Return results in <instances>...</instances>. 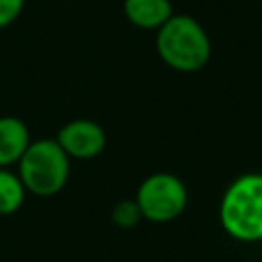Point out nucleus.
<instances>
[{
	"mask_svg": "<svg viewBox=\"0 0 262 262\" xmlns=\"http://www.w3.org/2000/svg\"><path fill=\"white\" fill-rule=\"evenodd\" d=\"M156 51L168 68L192 74L209 63L211 39L194 16L172 14L156 31Z\"/></svg>",
	"mask_w": 262,
	"mask_h": 262,
	"instance_id": "nucleus-1",
	"label": "nucleus"
},
{
	"mask_svg": "<svg viewBox=\"0 0 262 262\" xmlns=\"http://www.w3.org/2000/svg\"><path fill=\"white\" fill-rule=\"evenodd\" d=\"M219 221L227 235L237 242H262V174L237 176L223 192Z\"/></svg>",
	"mask_w": 262,
	"mask_h": 262,
	"instance_id": "nucleus-2",
	"label": "nucleus"
},
{
	"mask_svg": "<svg viewBox=\"0 0 262 262\" xmlns=\"http://www.w3.org/2000/svg\"><path fill=\"white\" fill-rule=\"evenodd\" d=\"M70 158L55 139L31 141L27 151L16 162V174L27 192L35 196L57 194L70 178Z\"/></svg>",
	"mask_w": 262,
	"mask_h": 262,
	"instance_id": "nucleus-3",
	"label": "nucleus"
},
{
	"mask_svg": "<svg viewBox=\"0 0 262 262\" xmlns=\"http://www.w3.org/2000/svg\"><path fill=\"white\" fill-rule=\"evenodd\" d=\"M135 203L143 219L151 223H168L184 213L188 205V190L176 174L154 172L139 184Z\"/></svg>",
	"mask_w": 262,
	"mask_h": 262,
	"instance_id": "nucleus-4",
	"label": "nucleus"
},
{
	"mask_svg": "<svg viewBox=\"0 0 262 262\" xmlns=\"http://www.w3.org/2000/svg\"><path fill=\"white\" fill-rule=\"evenodd\" d=\"M55 141L68 154L70 160H92L106 147V131L90 119H74L66 123Z\"/></svg>",
	"mask_w": 262,
	"mask_h": 262,
	"instance_id": "nucleus-5",
	"label": "nucleus"
},
{
	"mask_svg": "<svg viewBox=\"0 0 262 262\" xmlns=\"http://www.w3.org/2000/svg\"><path fill=\"white\" fill-rule=\"evenodd\" d=\"M31 143L29 127L14 115L0 117V168H10L20 160Z\"/></svg>",
	"mask_w": 262,
	"mask_h": 262,
	"instance_id": "nucleus-6",
	"label": "nucleus"
},
{
	"mask_svg": "<svg viewBox=\"0 0 262 262\" xmlns=\"http://www.w3.org/2000/svg\"><path fill=\"white\" fill-rule=\"evenodd\" d=\"M125 18L137 29L158 31L172 14L170 0H123Z\"/></svg>",
	"mask_w": 262,
	"mask_h": 262,
	"instance_id": "nucleus-7",
	"label": "nucleus"
},
{
	"mask_svg": "<svg viewBox=\"0 0 262 262\" xmlns=\"http://www.w3.org/2000/svg\"><path fill=\"white\" fill-rule=\"evenodd\" d=\"M27 196V188L16 172L10 168H0V215L16 213Z\"/></svg>",
	"mask_w": 262,
	"mask_h": 262,
	"instance_id": "nucleus-8",
	"label": "nucleus"
},
{
	"mask_svg": "<svg viewBox=\"0 0 262 262\" xmlns=\"http://www.w3.org/2000/svg\"><path fill=\"white\" fill-rule=\"evenodd\" d=\"M111 219L117 227L121 229H131L135 227L143 217H141V211L135 203V199H125V201H119L113 211H111Z\"/></svg>",
	"mask_w": 262,
	"mask_h": 262,
	"instance_id": "nucleus-9",
	"label": "nucleus"
},
{
	"mask_svg": "<svg viewBox=\"0 0 262 262\" xmlns=\"http://www.w3.org/2000/svg\"><path fill=\"white\" fill-rule=\"evenodd\" d=\"M25 8V0H0V29L12 25Z\"/></svg>",
	"mask_w": 262,
	"mask_h": 262,
	"instance_id": "nucleus-10",
	"label": "nucleus"
}]
</instances>
